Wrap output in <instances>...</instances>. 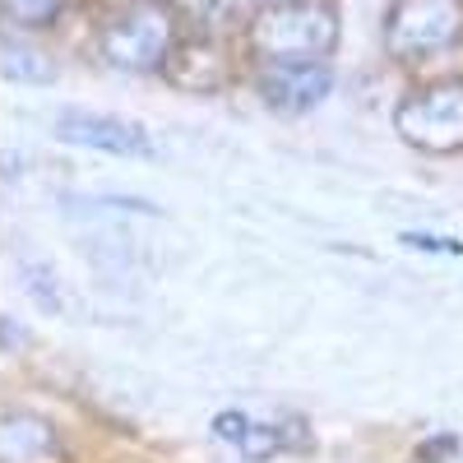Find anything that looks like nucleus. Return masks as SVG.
Listing matches in <instances>:
<instances>
[{"instance_id":"nucleus-1","label":"nucleus","mask_w":463,"mask_h":463,"mask_svg":"<svg viewBox=\"0 0 463 463\" xmlns=\"http://www.w3.org/2000/svg\"><path fill=\"white\" fill-rule=\"evenodd\" d=\"M338 37L343 19L334 0H283L255 10L246 24V52L255 61H329Z\"/></svg>"},{"instance_id":"nucleus-2","label":"nucleus","mask_w":463,"mask_h":463,"mask_svg":"<svg viewBox=\"0 0 463 463\" xmlns=\"http://www.w3.org/2000/svg\"><path fill=\"white\" fill-rule=\"evenodd\" d=\"M176 47V14L163 0H130L126 10H116L98 28V56L102 65L121 74H148L163 70L167 52Z\"/></svg>"},{"instance_id":"nucleus-3","label":"nucleus","mask_w":463,"mask_h":463,"mask_svg":"<svg viewBox=\"0 0 463 463\" xmlns=\"http://www.w3.org/2000/svg\"><path fill=\"white\" fill-rule=\"evenodd\" d=\"M394 130L417 153L463 148V80H436L394 102Z\"/></svg>"},{"instance_id":"nucleus-4","label":"nucleus","mask_w":463,"mask_h":463,"mask_svg":"<svg viewBox=\"0 0 463 463\" xmlns=\"http://www.w3.org/2000/svg\"><path fill=\"white\" fill-rule=\"evenodd\" d=\"M463 33V0H390L380 24L384 52L394 61L436 56Z\"/></svg>"},{"instance_id":"nucleus-5","label":"nucleus","mask_w":463,"mask_h":463,"mask_svg":"<svg viewBox=\"0 0 463 463\" xmlns=\"http://www.w3.org/2000/svg\"><path fill=\"white\" fill-rule=\"evenodd\" d=\"M255 93L269 111L301 116V111H316L334 93V70L329 61H260Z\"/></svg>"},{"instance_id":"nucleus-6","label":"nucleus","mask_w":463,"mask_h":463,"mask_svg":"<svg viewBox=\"0 0 463 463\" xmlns=\"http://www.w3.org/2000/svg\"><path fill=\"white\" fill-rule=\"evenodd\" d=\"M56 139L80 144V148H98V153H116V158H153V139L139 121H126V116L111 111H84V107H65L52 121Z\"/></svg>"},{"instance_id":"nucleus-7","label":"nucleus","mask_w":463,"mask_h":463,"mask_svg":"<svg viewBox=\"0 0 463 463\" xmlns=\"http://www.w3.org/2000/svg\"><path fill=\"white\" fill-rule=\"evenodd\" d=\"M158 74L181 93H222L232 84V61L213 43V33H190L176 37V47L167 52Z\"/></svg>"},{"instance_id":"nucleus-8","label":"nucleus","mask_w":463,"mask_h":463,"mask_svg":"<svg viewBox=\"0 0 463 463\" xmlns=\"http://www.w3.org/2000/svg\"><path fill=\"white\" fill-rule=\"evenodd\" d=\"M0 463H70V449L47 417L10 412L0 427Z\"/></svg>"},{"instance_id":"nucleus-9","label":"nucleus","mask_w":463,"mask_h":463,"mask_svg":"<svg viewBox=\"0 0 463 463\" xmlns=\"http://www.w3.org/2000/svg\"><path fill=\"white\" fill-rule=\"evenodd\" d=\"M213 436L227 440V445H237L246 458L264 463V458H274L279 449H288V427H279V421H255L246 412H218L213 417Z\"/></svg>"},{"instance_id":"nucleus-10","label":"nucleus","mask_w":463,"mask_h":463,"mask_svg":"<svg viewBox=\"0 0 463 463\" xmlns=\"http://www.w3.org/2000/svg\"><path fill=\"white\" fill-rule=\"evenodd\" d=\"M0 74L10 84H56V61L47 52L19 43V37H5L0 43Z\"/></svg>"},{"instance_id":"nucleus-11","label":"nucleus","mask_w":463,"mask_h":463,"mask_svg":"<svg viewBox=\"0 0 463 463\" xmlns=\"http://www.w3.org/2000/svg\"><path fill=\"white\" fill-rule=\"evenodd\" d=\"M167 5L190 33H218L237 19V0H167Z\"/></svg>"},{"instance_id":"nucleus-12","label":"nucleus","mask_w":463,"mask_h":463,"mask_svg":"<svg viewBox=\"0 0 463 463\" xmlns=\"http://www.w3.org/2000/svg\"><path fill=\"white\" fill-rule=\"evenodd\" d=\"M0 5H5V19L14 28H47L61 19L65 0H0Z\"/></svg>"},{"instance_id":"nucleus-13","label":"nucleus","mask_w":463,"mask_h":463,"mask_svg":"<svg viewBox=\"0 0 463 463\" xmlns=\"http://www.w3.org/2000/svg\"><path fill=\"white\" fill-rule=\"evenodd\" d=\"M19 274H24V288H28V297H37V301L47 306V311H56V306H61V292H56L52 269H47V264H24Z\"/></svg>"},{"instance_id":"nucleus-14","label":"nucleus","mask_w":463,"mask_h":463,"mask_svg":"<svg viewBox=\"0 0 463 463\" xmlns=\"http://www.w3.org/2000/svg\"><path fill=\"white\" fill-rule=\"evenodd\" d=\"M403 241H408V246H421V250H449V255L458 250L449 237H417V232H403Z\"/></svg>"},{"instance_id":"nucleus-15","label":"nucleus","mask_w":463,"mask_h":463,"mask_svg":"<svg viewBox=\"0 0 463 463\" xmlns=\"http://www.w3.org/2000/svg\"><path fill=\"white\" fill-rule=\"evenodd\" d=\"M255 5H283V0H255Z\"/></svg>"}]
</instances>
